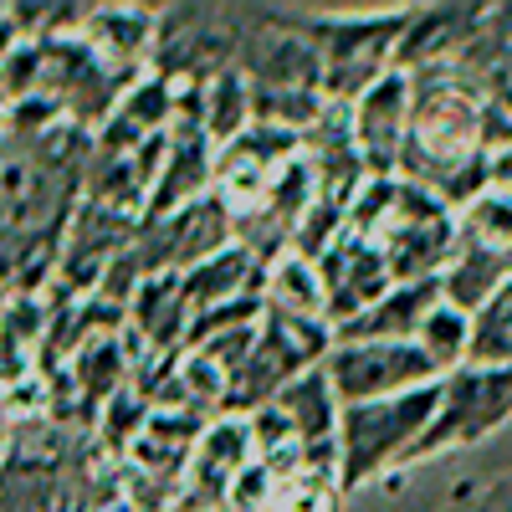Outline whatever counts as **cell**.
I'll list each match as a JSON object with an SVG mask.
<instances>
[{"label":"cell","instance_id":"obj_1","mask_svg":"<svg viewBox=\"0 0 512 512\" xmlns=\"http://www.w3.org/2000/svg\"><path fill=\"white\" fill-rule=\"evenodd\" d=\"M441 405V384H420L395 400H364L344 405L338 415V487H364L390 466H405L420 436L431 431Z\"/></svg>","mask_w":512,"mask_h":512},{"label":"cell","instance_id":"obj_2","mask_svg":"<svg viewBox=\"0 0 512 512\" xmlns=\"http://www.w3.org/2000/svg\"><path fill=\"white\" fill-rule=\"evenodd\" d=\"M512 415V369H477L461 364L441 379V405L431 431L420 436V446L410 451L405 466H420L451 446H472L482 436H492L497 425Z\"/></svg>","mask_w":512,"mask_h":512},{"label":"cell","instance_id":"obj_3","mask_svg":"<svg viewBox=\"0 0 512 512\" xmlns=\"http://www.w3.org/2000/svg\"><path fill=\"white\" fill-rule=\"evenodd\" d=\"M323 369L338 405L395 400V395L420 390V384H441V369L420 344H338L333 338Z\"/></svg>","mask_w":512,"mask_h":512},{"label":"cell","instance_id":"obj_4","mask_svg":"<svg viewBox=\"0 0 512 512\" xmlns=\"http://www.w3.org/2000/svg\"><path fill=\"white\" fill-rule=\"evenodd\" d=\"M318 272H323V292H328V328L333 333L344 323H354L369 303H379V297L395 287L390 267H384V251L374 241L354 236L349 226L318 256Z\"/></svg>","mask_w":512,"mask_h":512},{"label":"cell","instance_id":"obj_5","mask_svg":"<svg viewBox=\"0 0 512 512\" xmlns=\"http://www.w3.org/2000/svg\"><path fill=\"white\" fill-rule=\"evenodd\" d=\"M410 103H415V82L410 72L390 67L374 88L349 108L354 113V139L359 154L374 175H400V154H405V128H410Z\"/></svg>","mask_w":512,"mask_h":512},{"label":"cell","instance_id":"obj_6","mask_svg":"<svg viewBox=\"0 0 512 512\" xmlns=\"http://www.w3.org/2000/svg\"><path fill=\"white\" fill-rule=\"evenodd\" d=\"M436 308H441V282H395L379 303H369L333 338L338 344H415Z\"/></svg>","mask_w":512,"mask_h":512},{"label":"cell","instance_id":"obj_7","mask_svg":"<svg viewBox=\"0 0 512 512\" xmlns=\"http://www.w3.org/2000/svg\"><path fill=\"white\" fill-rule=\"evenodd\" d=\"M267 267L251 246L231 241L226 251H216L210 262H200L195 272H185V297H190V313H205V308H221V303H236V297H251V292H267Z\"/></svg>","mask_w":512,"mask_h":512},{"label":"cell","instance_id":"obj_8","mask_svg":"<svg viewBox=\"0 0 512 512\" xmlns=\"http://www.w3.org/2000/svg\"><path fill=\"white\" fill-rule=\"evenodd\" d=\"M82 41L113 67L139 72V62L159 47V11L144 6H93L88 26H82Z\"/></svg>","mask_w":512,"mask_h":512},{"label":"cell","instance_id":"obj_9","mask_svg":"<svg viewBox=\"0 0 512 512\" xmlns=\"http://www.w3.org/2000/svg\"><path fill=\"white\" fill-rule=\"evenodd\" d=\"M502 282H512V256L456 236V251H451V262L441 272V297H446V303L461 308V313H477V308L492 303V292Z\"/></svg>","mask_w":512,"mask_h":512},{"label":"cell","instance_id":"obj_10","mask_svg":"<svg viewBox=\"0 0 512 512\" xmlns=\"http://www.w3.org/2000/svg\"><path fill=\"white\" fill-rule=\"evenodd\" d=\"M267 308L328 323V292H323L318 262H308V256H297V251H282L267 267Z\"/></svg>","mask_w":512,"mask_h":512},{"label":"cell","instance_id":"obj_11","mask_svg":"<svg viewBox=\"0 0 512 512\" xmlns=\"http://www.w3.org/2000/svg\"><path fill=\"white\" fill-rule=\"evenodd\" d=\"M200 98H205V134H210V144L226 149L251 128V77L241 67H221L210 82H200Z\"/></svg>","mask_w":512,"mask_h":512},{"label":"cell","instance_id":"obj_12","mask_svg":"<svg viewBox=\"0 0 512 512\" xmlns=\"http://www.w3.org/2000/svg\"><path fill=\"white\" fill-rule=\"evenodd\" d=\"M477 369H512V282L492 292V303L472 313V354Z\"/></svg>","mask_w":512,"mask_h":512},{"label":"cell","instance_id":"obj_13","mask_svg":"<svg viewBox=\"0 0 512 512\" xmlns=\"http://www.w3.org/2000/svg\"><path fill=\"white\" fill-rule=\"evenodd\" d=\"M175 113H180V88H175V82H164V77H154V72L139 77L134 88L123 93V103H118V118L128 128H139L144 139L149 134H169Z\"/></svg>","mask_w":512,"mask_h":512},{"label":"cell","instance_id":"obj_14","mask_svg":"<svg viewBox=\"0 0 512 512\" xmlns=\"http://www.w3.org/2000/svg\"><path fill=\"white\" fill-rule=\"evenodd\" d=\"M415 344L431 354V364L441 369V379L451 374V369H461L466 364V354H472V313H461V308H451L446 297H441V308L425 318V328H420V338Z\"/></svg>","mask_w":512,"mask_h":512},{"label":"cell","instance_id":"obj_15","mask_svg":"<svg viewBox=\"0 0 512 512\" xmlns=\"http://www.w3.org/2000/svg\"><path fill=\"white\" fill-rule=\"evenodd\" d=\"M456 236H461V241H477V246H487V251L512 256V195L487 190V195H477L466 210H456Z\"/></svg>","mask_w":512,"mask_h":512},{"label":"cell","instance_id":"obj_16","mask_svg":"<svg viewBox=\"0 0 512 512\" xmlns=\"http://www.w3.org/2000/svg\"><path fill=\"white\" fill-rule=\"evenodd\" d=\"M149 415H154V400L144 390H134V384H123V390L103 405V446L108 451H134Z\"/></svg>","mask_w":512,"mask_h":512},{"label":"cell","instance_id":"obj_17","mask_svg":"<svg viewBox=\"0 0 512 512\" xmlns=\"http://www.w3.org/2000/svg\"><path fill=\"white\" fill-rule=\"evenodd\" d=\"M487 190L512 195V144H502V149L487 154Z\"/></svg>","mask_w":512,"mask_h":512},{"label":"cell","instance_id":"obj_18","mask_svg":"<svg viewBox=\"0 0 512 512\" xmlns=\"http://www.w3.org/2000/svg\"><path fill=\"white\" fill-rule=\"evenodd\" d=\"M6 118H11V93H6V82H0V134H6Z\"/></svg>","mask_w":512,"mask_h":512},{"label":"cell","instance_id":"obj_19","mask_svg":"<svg viewBox=\"0 0 512 512\" xmlns=\"http://www.w3.org/2000/svg\"><path fill=\"white\" fill-rule=\"evenodd\" d=\"M0 451H6V431H0Z\"/></svg>","mask_w":512,"mask_h":512}]
</instances>
